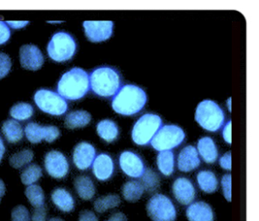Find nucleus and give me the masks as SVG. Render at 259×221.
Masks as SVG:
<instances>
[{"label":"nucleus","instance_id":"47","mask_svg":"<svg viewBox=\"0 0 259 221\" xmlns=\"http://www.w3.org/2000/svg\"><path fill=\"white\" fill-rule=\"evenodd\" d=\"M227 108H228V110H229V112L231 113V98H228V100H227Z\"/></svg>","mask_w":259,"mask_h":221},{"label":"nucleus","instance_id":"11","mask_svg":"<svg viewBox=\"0 0 259 221\" xmlns=\"http://www.w3.org/2000/svg\"><path fill=\"white\" fill-rule=\"evenodd\" d=\"M44 165L48 174L54 179H63L69 172L66 156L59 151H51L45 155Z\"/></svg>","mask_w":259,"mask_h":221},{"label":"nucleus","instance_id":"27","mask_svg":"<svg viewBox=\"0 0 259 221\" xmlns=\"http://www.w3.org/2000/svg\"><path fill=\"white\" fill-rule=\"evenodd\" d=\"M157 168L160 173L166 176L174 173L175 169V156L171 151H160L156 157Z\"/></svg>","mask_w":259,"mask_h":221},{"label":"nucleus","instance_id":"12","mask_svg":"<svg viewBox=\"0 0 259 221\" xmlns=\"http://www.w3.org/2000/svg\"><path fill=\"white\" fill-rule=\"evenodd\" d=\"M118 162L121 171L133 179L141 178L146 171V166L143 159L133 151H122L119 155Z\"/></svg>","mask_w":259,"mask_h":221},{"label":"nucleus","instance_id":"43","mask_svg":"<svg viewBox=\"0 0 259 221\" xmlns=\"http://www.w3.org/2000/svg\"><path fill=\"white\" fill-rule=\"evenodd\" d=\"M106 221H128L127 216L123 212H115L113 213Z\"/></svg>","mask_w":259,"mask_h":221},{"label":"nucleus","instance_id":"6","mask_svg":"<svg viewBox=\"0 0 259 221\" xmlns=\"http://www.w3.org/2000/svg\"><path fill=\"white\" fill-rule=\"evenodd\" d=\"M161 126L162 119L160 116L155 114H145L138 118L132 128V141L138 146H147Z\"/></svg>","mask_w":259,"mask_h":221},{"label":"nucleus","instance_id":"37","mask_svg":"<svg viewBox=\"0 0 259 221\" xmlns=\"http://www.w3.org/2000/svg\"><path fill=\"white\" fill-rule=\"evenodd\" d=\"M222 189L224 198L230 202L231 201V174H224L222 179Z\"/></svg>","mask_w":259,"mask_h":221},{"label":"nucleus","instance_id":"4","mask_svg":"<svg viewBox=\"0 0 259 221\" xmlns=\"http://www.w3.org/2000/svg\"><path fill=\"white\" fill-rule=\"evenodd\" d=\"M224 110L214 101L206 99L201 101L195 111V120L201 127L210 132H217L224 124Z\"/></svg>","mask_w":259,"mask_h":221},{"label":"nucleus","instance_id":"38","mask_svg":"<svg viewBox=\"0 0 259 221\" xmlns=\"http://www.w3.org/2000/svg\"><path fill=\"white\" fill-rule=\"evenodd\" d=\"M11 37V30L7 23L0 21V45L5 44Z\"/></svg>","mask_w":259,"mask_h":221},{"label":"nucleus","instance_id":"1","mask_svg":"<svg viewBox=\"0 0 259 221\" xmlns=\"http://www.w3.org/2000/svg\"><path fill=\"white\" fill-rule=\"evenodd\" d=\"M147 101V93L142 87L128 83L122 85L113 97L112 108L118 115L133 116L141 112Z\"/></svg>","mask_w":259,"mask_h":221},{"label":"nucleus","instance_id":"22","mask_svg":"<svg viewBox=\"0 0 259 221\" xmlns=\"http://www.w3.org/2000/svg\"><path fill=\"white\" fill-rule=\"evenodd\" d=\"M98 136L106 143H113L118 139L119 129L117 123L112 119L100 120L96 125Z\"/></svg>","mask_w":259,"mask_h":221},{"label":"nucleus","instance_id":"30","mask_svg":"<svg viewBox=\"0 0 259 221\" xmlns=\"http://www.w3.org/2000/svg\"><path fill=\"white\" fill-rule=\"evenodd\" d=\"M25 196L34 208L43 207L45 204V194L41 186L36 185L28 186L25 189Z\"/></svg>","mask_w":259,"mask_h":221},{"label":"nucleus","instance_id":"31","mask_svg":"<svg viewBox=\"0 0 259 221\" xmlns=\"http://www.w3.org/2000/svg\"><path fill=\"white\" fill-rule=\"evenodd\" d=\"M43 175V172L40 166L37 164H30L24 168L21 174V180L24 186H32Z\"/></svg>","mask_w":259,"mask_h":221},{"label":"nucleus","instance_id":"17","mask_svg":"<svg viewBox=\"0 0 259 221\" xmlns=\"http://www.w3.org/2000/svg\"><path fill=\"white\" fill-rule=\"evenodd\" d=\"M115 164L113 158L107 153H100L95 156L93 163V173L98 181L105 182L114 174Z\"/></svg>","mask_w":259,"mask_h":221},{"label":"nucleus","instance_id":"13","mask_svg":"<svg viewBox=\"0 0 259 221\" xmlns=\"http://www.w3.org/2000/svg\"><path fill=\"white\" fill-rule=\"evenodd\" d=\"M84 34L93 43H100L110 39L113 35L114 23L108 22H83Z\"/></svg>","mask_w":259,"mask_h":221},{"label":"nucleus","instance_id":"5","mask_svg":"<svg viewBox=\"0 0 259 221\" xmlns=\"http://www.w3.org/2000/svg\"><path fill=\"white\" fill-rule=\"evenodd\" d=\"M77 42L72 35L59 31L53 35L47 47L48 56L56 62L70 60L76 54Z\"/></svg>","mask_w":259,"mask_h":221},{"label":"nucleus","instance_id":"21","mask_svg":"<svg viewBox=\"0 0 259 221\" xmlns=\"http://www.w3.org/2000/svg\"><path fill=\"white\" fill-rule=\"evenodd\" d=\"M52 202L61 211L70 212L75 209V201L70 193L64 188H57L52 193Z\"/></svg>","mask_w":259,"mask_h":221},{"label":"nucleus","instance_id":"45","mask_svg":"<svg viewBox=\"0 0 259 221\" xmlns=\"http://www.w3.org/2000/svg\"><path fill=\"white\" fill-rule=\"evenodd\" d=\"M4 153H5V146H4L3 140L0 137V163H1L2 159H3Z\"/></svg>","mask_w":259,"mask_h":221},{"label":"nucleus","instance_id":"9","mask_svg":"<svg viewBox=\"0 0 259 221\" xmlns=\"http://www.w3.org/2000/svg\"><path fill=\"white\" fill-rule=\"evenodd\" d=\"M34 102L42 112L51 116H62L68 109L66 100L59 93L45 89L36 92Z\"/></svg>","mask_w":259,"mask_h":221},{"label":"nucleus","instance_id":"25","mask_svg":"<svg viewBox=\"0 0 259 221\" xmlns=\"http://www.w3.org/2000/svg\"><path fill=\"white\" fill-rule=\"evenodd\" d=\"M92 121V115L87 111H74L68 114L64 123L65 126L69 129H77V128L85 127Z\"/></svg>","mask_w":259,"mask_h":221},{"label":"nucleus","instance_id":"18","mask_svg":"<svg viewBox=\"0 0 259 221\" xmlns=\"http://www.w3.org/2000/svg\"><path fill=\"white\" fill-rule=\"evenodd\" d=\"M200 157L196 148L193 146L185 147L178 156V168L181 172L189 173L200 166Z\"/></svg>","mask_w":259,"mask_h":221},{"label":"nucleus","instance_id":"41","mask_svg":"<svg viewBox=\"0 0 259 221\" xmlns=\"http://www.w3.org/2000/svg\"><path fill=\"white\" fill-rule=\"evenodd\" d=\"M78 221H98L97 216L92 210H82L80 212Z\"/></svg>","mask_w":259,"mask_h":221},{"label":"nucleus","instance_id":"42","mask_svg":"<svg viewBox=\"0 0 259 221\" xmlns=\"http://www.w3.org/2000/svg\"><path fill=\"white\" fill-rule=\"evenodd\" d=\"M231 121H228L225 125H224V129H223V137L224 140L228 144L231 145L232 143V137H231Z\"/></svg>","mask_w":259,"mask_h":221},{"label":"nucleus","instance_id":"10","mask_svg":"<svg viewBox=\"0 0 259 221\" xmlns=\"http://www.w3.org/2000/svg\"><path fill=\"white\" fill-rule=\"evenodd\" d=\"M26 139L32 144H39L42 141L53 143L60 135L59 128L53 125L42 126L36 122H30L24 128Z\"/></svg>","mask_w":259,"mask_h":221},{"label":"nucleus","instance_id":"14","mask_svg":"<svg viewBox=\"0 0 259 221\" xmlns=\"http://www.w3.org/2000/svg\"><path fill=\"white\" fill-rule=\"evenodd\" d=\"M20 62L24 69L36 71L43 66L44 56L38 47L26 44L20 49Z\"/></svg>","mask_w":259,"mask_h":221},{"label":"nucleus","instance_id":"39","mask_svg":"<svg viewBox=\"0 0 259 221\" xmlns=\"http://www.w3.org/2000/svg\"><path fill=\"white\" fill-rule=\"evenodd\" d=\"M47 219V209L43 206L40 208H35L32 216H31V221H46Z\"/></svg>","mask_w":259,"mask_h":221},{"label":"nucleus","instance_id":"44","mask_svg":"<svg viewBox=\"0 0 259 221\" xmlns=\"http://www.w3.org/2000/svg\"><path fill=\"white\" fill-rule=\"evenodd\" d=\"M7 25L13 28V29H21V28H24L27 24L28 22L27 21H24V22H7Z\"/></svg>","mask_w":259,"mask_h":221},{"label":"nucleus","instance_id":"8","mask_svg":"<svg viewBox=\"0 0 259 221\" xmlns=\"http://www.w3.org/2000/svg\"><path fill=\"white\" fill-rule=\"evenodd\" d=\"M147 213L153 221H175L177 210L171 199L163 194H155L148 201Z\"/></svg>","mask_w":259,"mask_h":221},{"label":"nucleus","instance_id":"15","mask_svg":"<svg viewBox=\"0 0 259 221\" xmlns=\"http://www.w3.org/2000/svg\"><path fill=\"white\" fill-rule=\"evenodd\" d=\"M95 147L88 142H81L74 148L73 162L79 170H88L95 161Z\"/></svg>","mask_w":259,"mask_h":221},{"label":"nucleus","instance_id":"23","mask_svg":"<svg viewBox=\"0 0 259 221\" xmlns=\"http://www.w3.org/2000/svg\"><path fill=\"white\" fill-rule=\"evenodd\" d=\"M74 186L79 197L89 201L95 197V186L93 180L88 175H80L75 179Z\"/></svg>","mask_w":259,"mask_h":221},{"label":"nucleus","instance_id":"35","mask_svg":"<svg viewBox=\"0 0 259 221\" xmlns=\"http://www.w3.org/2000/svg\"><path fill=\"white\" fill-rule=\"evenodd\" d=\"M11 220L12 221H30V214L28 209L24 206H17L14 208L11 213Z\"/></svg>","mask_w":259,"mask_h":221},{"label":"nucleus","instance_id":"46","mask_svg":"<svg viewBox=\"0 0 259 221\" xmlns=\"http://www.w3.org/2000/svg\"><path fill=\"white\" fill-rule=\"evenodd\" d=\"M5 191H6L5 184L3 183L2 180H0V202H1V200H2V197L4 196V194H5Z\"/></svg>","mask_w":259,"mask_h":221},{"label":"nucleus","instance_id":"26","mask_svg":"<svg viewBox=\"0 0 259 221\" xmlns=\"http://www.w3.org/2000/svg\"><path fill=\"white\" fill-rule=\"evenodd\" d=\"M197 184L205 193H214L219 187L217 175L210 170H203L197 174Z\"/></svg>","mask_w":259,"mask_h":221},{"label":"nucleus","instance_id":"20","mask_svg":"<svg viewBox=\"0 0 259 221\" xmlns=\"http://www.w3.org/2000/svg\"><path fill=\"white\" fill-rule=\"evenodd\" d=\"M197 152L204 162L212 164L218 160L219 151L214 141L211 137H202L197 143Z\"/></svg>","mask_w":259,"mask_h":221},{"label":"nucleus","instance_id":"49","mask_svg":"<svg viewBox=\"0 0 259 221\" xmlns=\"http://www.w3.org/2000/svg\"><path fill=\"white\" fill-rule=\"evenodd\" d=\"M50 23H60L61 22H49Z\"/></svg>","mask_w":259,"mask_h":221},{"label":"nucleus","instance_id":"29","mask_svg":"<svg viewBox=\"0 0 259 221\" xmlns=\"http://www.w3.org/2000/svg\"><path fill=\"white\" fill-rule=\"evenodd\" d=\"M119 204H120L119 196L116 194H109L95 200V209L99 213H103L108 209L118 208Z\"/></svg>","mask_w":259,"mask_h":221},{"label":"nucleus","instance_id":"19","mask_svg":"<svg viewBox=\"0 0 259 221\" xmlns=\"http://www.w3.org/2000/svg\"><path fill=\"white\" fill-rule=\"evenodd\" d=\"M186 214L189 221H213L214 219L212 207L203 201L190 204Z\"/></svg>","mask_w":259,"mask_h":221},{"label":"nucleus","instance_id":"36","mask_svg":"<svg viewBox=\"0 0 259 221\" xmlns=\"http://www.w3.org/2000/svg\"><path fill=\"white\" fill-rule=\"evenodd\" d=\"M11 67L12 61L10 57L4 53H0V80L9 74Z\"/></svg>","mask_w":259,"mask_h":221},{"label":"nucleus","instance_id":"24","mask_svg":"<svg viewBox=\"0 0 259 221\" xmlns=\"http://www.w3.org/2000/svg\"><path fill=\"white\" fill-rule=\"evenodd\" d=\"M1 129L4 137L11 144L20 142L24 137V129L15 119H8L4 121Z\"/></svg>","mask_w":259,"mask_h":221},{"label":"nucleus","instance_id":"2","mask_svg":"<svg viewBox=\"0 0 259 221\" xmlns=\"http://www.w3.org/2000/svg\"><path fill=\"white\" fill-rule=\"evenodd\" d=\"M90 75L88 72L74 67L64 73L58 82V93L65 100H80L90 91Z\"/></svg>","mask_w":259,"mask_h":221},{"label":"nucleus","instance_id":"7","mask_svg":"<svg viewBox=\"0 0 259 221\" xmlns=\"http://www.w3.org/2000/svg\"><path fill=\"white\" fill-rule=\"evenodd\" d=\"M185 139L186 133L183 128L174 124H167L157 131L151 141V145L155 151L159 152L171 151L179 147Z\"/></svg>","mask_w":259,"mask_h":221},{"label":"nucleus","instance_id":"32","mask_svg":"<svg viewBox=\"0 0 259 221\" xmlns=\"http://www.w3.org/2000/svg\"><path fill=\"white\" fill-rule=\"evenodd\" d=\"M34 114L33 107L28 103H18L10 109V116L15 120H27Z\"/></svg>","mask_w":259,"mask_h":221},{"label":"nucleus","instance_id":"33","mask_svg":"<svg viewBox=\"0 0 259 221\" xmlns=\"http://www.w3.org/2000/svg\"><path fill=\"white\" fill-rule=\"evenodd\" d=\"M141 178V185L144 187L145 191H147L149 193H153L159 188L160 179H159L158 174H156L155 172H153L152 169L146 170Z\"/></svg>","mask_w":259,"mask_h":221},{"label":"nucleus","instance_id":"3","mask_svg":"<svg viewBox=\"0 0 259 221\" xmlns=\"http://www.w3.org/2000/svg\"><path fill=\"white\" fill-rule=\"evenodd\" d=\"M90 86L99 97H114L121 87L120 74L113 67H98L90 74Z\"/></svg>","mask_w":259,"mask_h":221},{"label":"nucleus","instance_id":"40","mask_svg":"<svg viewBox=\"0 0 259 221\" xmlns=\"http://www.w3.org/2000/svg\"><path fill=\"white\" fill-rule=\"evenodd\" d=\"M220 165L224 170H227V171L231 170V152L230 151L224 153V155L220 158Z\"/></svg>","mask_w":259,"mask_h":221},{"label":"nucleus","instance_id":"48","mask_svg":"<svg viewBox=\"0 0 259 221\" xmlns=\"http://www.w3.org/2000/svg\"><path fill=\"white\" fill-rule=\"evenodd\" d=\"M49 221H65L63 220L62 218H60V217H53V218H51Z\"/></svg>","mask_w":259,"mask_h":221},{"label":"nucleus","instance_id":"34","mask_svg":"<svg viewBox=\"0 0 259 221\" xmlns=\"http://www.w3.org/2000/svg\"><path fill=\"white\" fill-rule=\"evenodd\" d=\"M33 157H34L33 151L30 150H24L13 154L9 159V163L13 168L21 169L28 163L31 162Z\"/></svg>","mask_w":259,"mask_h":221},{"label":"nucleus","instance_id":"28","mask_svg":"<svg viewBox=\"0 0 259 221\" xmlns=\"http://www.w3.org/2000/svg\"><path fill=\"white\" fill-rule=\"evenodd\" d=\"M145 190L141 183L137 181H130L121 187V194L125 201L135 203L141 199Z\"/></svg>","mask_w":259,"mask_h":221},{"label":"nucleus","instance_id":"16","mask_svg":"<svg viewBox=\"0 0 259 221\" xmlns=\"http://www.w3.org/2000/svg\"><path fill=\"white\" fill-rule=\"evenodd\" d=\"M172 191L174 197L182 205H190L196 196V190L193 184L187 178H178L173 183Z\"/></svg>","mask_w":259,"mask_h":221}]
</instances>
